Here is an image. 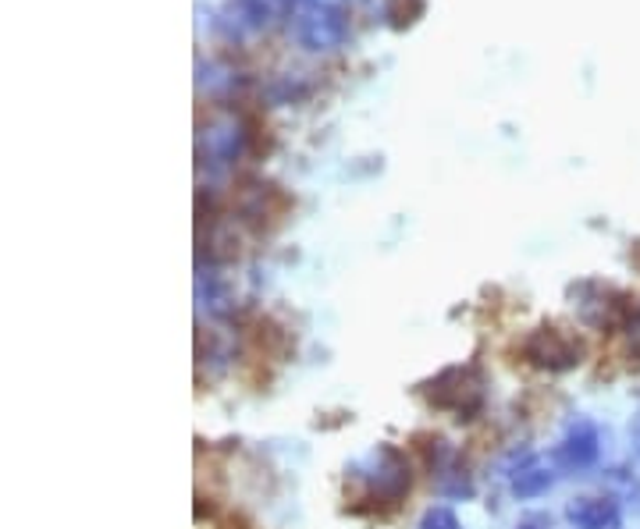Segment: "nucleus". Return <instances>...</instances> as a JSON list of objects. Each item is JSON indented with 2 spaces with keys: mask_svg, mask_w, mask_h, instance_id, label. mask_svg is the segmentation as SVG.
Instances as JSON below:
<instances>
[{
  "mask_svg": "<svg viewBox=\"0 0 640 529\" xmlns=\"http://www.w3.org/2000/svg\"><path fill=\"white\" fill-rule=\"evenodd\" d=\"M292 25H295V40H300L306 51H335L349 33L346 14L338 8L310 4V0H303L300 11L292 14Z\"/></svg>",
  "mask_w": 640,
  "mask_h": 529,
  "instance_id": "f257e3e1",
  "label": "nucleus"
},
{
  "mask_svg": "<svg viewBox=\"0 0 640 529\" xmlns=\"http://www.w3.org/2000/svg\"><path fill=\"white\" fill-rule=\"evenodd\" d=\"M249 146V132L236 114H214L199 132V157L210 167L236 164Z\"/></svg>",
  "mask_w": 640,
  "mask_h": 529,
  "instance_id": "f03ea898",
  "label": "nucleus"
},
{
  "mask_svg": "<svg viewBox=\"0 0 640 529\" xmlns=\"http://www.w3.org/2000/svg\"><path fill=\"white\" fill-rule=\"evenodd\" d=\"M427 398L434 401L438 409H452V412H459V416H470L480 409V377H477V370L470 366H452L445 370L442 377H434L427 384Z\"/></svg>",
  "mask_w": 640,
  "mask_h": 529,
  "instance_id": "7ed1b4c3",
  "label": "nucleus"
},
{
  "mask_svg": "<svg viewBox=\"0 0 640 529\" xmlns=\"http://www.w3.org/2000/svg\"><path fill=\"white\" fill-rule=\"evenodd\" d=\"M523 355L541 370H570L584 360V349L581 341L555 331V327H541L523 341Z\"/></svg>",
  "mask_w": 640,
  "mask_h": 529,
  "instance_id": "20e7f679",
  "label": "nucleus"
},
{
  "mask_svg": "<svg viewBox=\"0 0 640 529\" xmlns=\"http://www.w3.org/2000/svg\"><path fill=\"white\" fill-rule=\"evenodd\" d=\"M590 299L584 291H573V295H581V317H584V323H590V327H612V323H619L622 317H627V295H619L616 288H608V285H590Z\"/></svg>",
  "mask_w": 640,
  "mask_h": 529,
  "instance_id": "39448f33",
  "label": "nucleus"
},
{
  "mask_svg": "<svg viewBox=\"0 0 640 529\" xmlns=\"http://www.w3.org/2000/svg\"><path fill=\"white\" fill-rule=\"evenodd\" d=\"M555 459L562 465H570V470H584V465L595 462L598 459V430H595V423H590V419H576L566 438H562Z\"/></svg>",
  "mask_w": 640,
  "mask_h": 529,
  "instance_id": "423d86ee",
  "label": "nucleus"
},
{
  "mask_svg": "<svg viewBox=\"0 0 640 529\" xmlns=\"http://www.w3.org/2000/svg\"><path fill=\"white\" fill-rule=\"evenodd\" d=\"M570 519L576 529H619L622 526L616 502H605V497H581V502H573Z\"/></svg>",
  "mask_w": 640,
  "mask_h": 529,
  "instance_id": "0eeeda50",
  "label": "nucleus"
},
{
  "mask_svg": "<svg viewBox=\"0 0 640 529\" xmlns=\"http://www.w3.org/2000/svg\"><path fill=\"white\" fill-rule=\"evenodd\" d=\"M303 0H236V11L249 25H263L274 19H285V14L300 11Z\"/></svg>",
  "mask_w": 640,
  "mask_h": 529,
  "instance_id": "6e6552de",
  "label": "nucleus"
},
{
  "mask_svg": "<svg viewBox=\"0 0 640 529\" xmlns=\"http://www.w3.org/2000/svg\"><path fill=\"white\" fill-rule=\"evenodd\" d=\"M552 487V470L544 459H527L517 476H512V491H517L520 497H538Z\"/></svg>",
  "mask_w": 640,
  "mask_h": 529,
  "instance_id": "1a4fd4ad",
  "label": "nucleus"
},
{
  "mask_svg": "<svg viewBox=\"0 0 640 529\" xmlns=\"http://www.w3.org/2000/svg\"><path fill=\"white\" fill-rule=\"evenodd\" d=\"M424 529H459V519H456V511H448V508H434V511H427Z\"/></svg>",
  "mask_w": 640,
  "mask_h": 529,
  "instance_id": "9d476101",
  "label": "nucleus"
},
{
  "mask_svg": "<svg viewBox=\"0 0 640 529\" xmlns=\"http://www.w3.org/2000/svg\"><path fill=\"white\" fill-rule=\"evenodd\" d=\"M627 345H630V360H637L640 363V309L630 317V323H627Z\"/></svg>",
  "mask_w": 640,
  "mask_h": 529,
  "instance_id": "9b49d317",
  "label": "nucleus"
},
{
  "mask_svg": "<svg viewBox=\"0 0 640 529\" xmlns=\"http://www.w3.org/2000/svg\"><path fill=\"white\" fill-rule=\"evenodd\" d=\"M310 4H324V8H338L341 11V8L349 4V0H310Z\"/></svg>",
  "mask_w": 640,
  "mask_h": 529,
  "instance_id": "f8f14e48",
  "label": "nucleus"
},
{
  "mask_svg": "<svg viewBox=\"0 0 640 529\" xmlns=\"http://www.w3.org/2000/svg\"><path fill=\"white\" fill-rule=\"evenodd\" d=\"M520 529H534V522H527V526H520Z\"/></svg>",
  "mask_w": 640,
  "mask_h": 529,
  "instance_id": "ddd939ff",
  "label": "nucleus"
},
{
  "mask_svg": "<svg viewBox=\"0 0 640 529\" xmlns=\"http://www.w3.org/2000/svg\"><path fill=\"white\" fill-rule=\"evenodd\" d=\"M637 451H640V433H637Z\"/></svg>",
  "mask_w": 640,
  "mask_h": 529,
  "instance_id": "4468645a",
  "label": "nucleus"
}]
</instances>
